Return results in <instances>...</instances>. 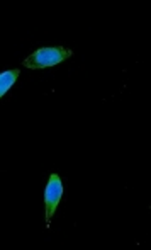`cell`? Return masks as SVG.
I'll return each instance as SVG.
<instances>
[{
    "label": "cell",
    "instance_id": "1",
    "mask_svg": "<svg viewBox=\"0 0 151 250\" xmlns=\"http://www.w3.org/2000/svg\"><path fill=\"white\" fill-rule=\"evenodd\" d=\"M73 55L72 50L65 46H53V48H39L29 55L22 62V65L29 70H43L48 66H55L58 63L65 62L66 58Z\"/></svg>",
    "mask_w": 151,
    "mask_h": 250
},
{
    "label": "cell",
    "instance_id": "3",
    "mask_svg": "<svg viewBox=\"0 0 151 250\" xmlns=\"http://www.w3.org/2000/svg\"><path fill=\"white\" fill-rule=\"evenodd\" d=\"M17 79H19V70H7L0 73V97L7 94V90L16 83Z\"/></svg>",
    "mask_w": 151,
    "mask_h": 250
},
{
    "label": "cell",
    "instance_id": "2",
    "mask_svg": "<svg viewBox=\"0 0 151 250\" xmlns=\"http://www.w3.org/2000/svg\"><path fill=\"white\" fill-rule=\"evenodd\" d=\"M63 196V184L58 174H51L50 181L46 184V191H44V208H46V228H50L51 218L55 214L56 208H58L59 201Z\"/></svg>",
    "mask_w": 151,
    "mask_h": 250
}]
</instances>
